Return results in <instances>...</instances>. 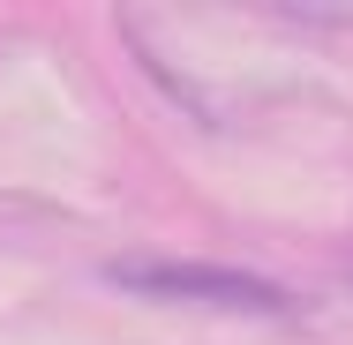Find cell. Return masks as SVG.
<instances>
[{
    "instance_id": "obj_1",
    "label": "cell",
    "mask_w": 353,
    "mask_h": 345,
    "mask_svg": "<svg viewBox=\"0 0 353 345\" xmlns=\"http://www.w3.org/2000/svg\"><path fill=\"white\" fill-rule=\"evenodd\" d=\"M113 285L128 293H158V300H203V308H241V315H285L279 285L241 271H203V263H113Z\"/></svg>"
}]
</instances>
